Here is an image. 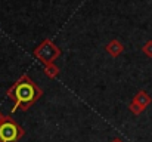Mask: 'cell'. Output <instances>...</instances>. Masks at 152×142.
Masks as SVG:
<instances>
[{
  "label": "cell",
  "instance_id": "cell-2",
  "mask_svg": "<svg viewBox=\"0 0 152 142\" xmlns=\"http://www.w3.org/2000/svg\"><path fill=\"white\" fill-rule=\"evenodd\" d=\"M18 133H19L18 126L10 123V121H6L0 126V139H1V142H13L18 138Z\"/></svg>",
  "mask_w": 152,
  "mask_h": 142
},
{
  "label": "cell",
  "instance_id": "cell-1",
  "mask_svg": "<svg viewBox=\"0 0 152 142\" xmlns=\"http://www.w3.org/2000/svg\"><path fill=\"white\" fill-rule=\"evenodd\" d=\"M15 96H16V107H18L19 104L28 105V104H31V102L36 99L37 89H36V86H34L31 82H22V83H19V85L16 86Z\"/></svg>",
  "mask_w": 152,
  "mask_h": 142
},
{
  "label": "cell",
  "instance_id": "cell-3",
  "mask_svg": "<svg viewBox=\"0 0 152 142\" xmlns=\"http://www.w3.org/2000/svg\"><path fill=\"white\" fill-rule=\"evenodd\" d=\"M145 50H146L149 55H152V43H148V45H146V47H145Z\"/></svg>",
  "mask_w": 152,
  "mask_h": 142
}]
</instances>
